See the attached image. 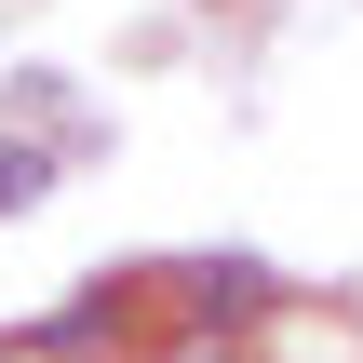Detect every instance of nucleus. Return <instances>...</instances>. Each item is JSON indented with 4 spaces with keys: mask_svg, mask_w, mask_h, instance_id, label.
I'll return each instance as SVG.
<instances>
[{
    "mask_svg": "<svg viewBox=\"0 0 363 363\" xmlns=\"http://www.w3.org/2000/svg\"><path fill=\"white\" fill-rule=\"evenodd\" d=\"M54 162H67L54 135H0V216H27V202L54 189Z\"/></svg>",
    "mask_w": 363,
    "mask_h": 363,
    "instance_id": "1",
    "label": "nucleus"
}]
</instances>
